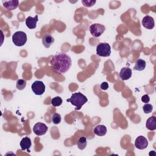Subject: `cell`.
I'll use <instances>...</instances> for the list:
<instances>
[{
    "label": "cell",
    "instance_id": "1",
    "mask_svg": "<svg viewBox=\"0 0 156 156\" xmlns=\"http://www.w3.org/2000/svg\"><path fill=\"white\" fill-rule=\"evenodd\" d=\"M71 57L64 53H58L52 56L50 60L51 68L60 74L66 73L71 66Z\"/></svg>",
    "mask_w": 156,
    "mask_h": 156
},
{
    "label": "cell",
    "instance_id": "2",
    "mask_svg": "<svg viewBox=\"0 0 156 156\" xmlns=\"http://www.w3.org/2000/svg\"><path fill=\"white\" fill-rule=\"evenodd\" d=\"M67 102H71V104L76 107L75 108V110H79L81 109L83 105H84L87 101V98L82 94L81 93H73L71 98L66 99Z\"/></svg>",
    "mask_w": 156,
    "mask_h": 156
},
{
    "label": "cell",
    "instance_id": "3",
    "mask_svg": "<svg viewBox=\"0 0 156 156\" xmlns=\"http://www.w3.org/2000/svg\"><path fill=\"white\" fill-rule=\"evenodd\" d=\"M12 41L16 46H23L27 41L26 34L23 31H16L12 35Z\"/></svg>",
    "mask_w": 156,
    "mask_h": 156
},
{
    "label": "cell",
    "instance_id": "4",
    "mask_svg": "<svg viewBox=\"0 0 156 156\" xmlns=\"http://www.w3.org/2000/svg\"><path fill=\"white\" fill-rule=\"evenodd\" d=\"M96 54L101 57H109L111 54V47L107 43H101L96 46Z\"/></svg>",
    "mask_w": 156,
    "mask_h": 156
},
{
    "label": "cell",
    "instance_id": "5",
    "mask_svg": "<svg viewBox=\"0 0 156 156\" xmlns=\"http://www.w3.org/2000/svg\"><path fill=\"white\" fill-rule=\"evenodd\" d=\"M105 30V26L99 23H94L90 26V34L94 37H100L104 32Z\"/></svg>",
    "mask_w": 156,
    "mask_h": 156
},
{
    "label": "cell",
    "instance_id": "6",
    "mask_svg": "<svg viewBox=\"0 0 156 156\" xmlns=\"http://www.w3.org/2000/svg\"><path fill=\"white\" fill-rule=\"evenodd\" d=\"M32 90L36 95H42L45 91V85L44 83L40 80H35L31 86Z\"/></svg>",
    "mask_w": 156,
    "mask_h": 156
},
{
    "label": "cell",
    "instance_id": "7",
    "mask_svg": "<svg viewBox=\"0 0 156 156\" xmlns=\"http://www.w3.org/2000/svg\"><path fill=\"white\" fill-rule=\"evenodd\" d=\"M47 126L42 122H37L33 127V132L37 136L44 135L48 131Z\"/></svg>",
    "mask_w": 156,
    "mask_h": 156
},
{
    "label": "cell",
    "instance_id": "8",
    "mask_svg": "<svg viewBox=\"0 0 156 156\" xmlns=\"http://www.w3.org/2000/svg\"><path fill=\"white\" fill-rule=\"evenodd\" d=\"M148 146L147 140L143 136L140 135L138 136L135 141V146L136 148L143 150L146 149Z\"/></svg>",
    "mask_w": 156,
    "mask_h": 156
},
{
    "label": "cell",
    "instance_id": "9",
    "mask_svg": "<svg viewBox=\"0 0 156 156\" xmlns=\"http://www.w3.org/2000/svg\"><path fill=\"white\" fill-rule=\"evenodd\" d=\"M142 25L147 29H152L154 27L155 23L154 18L149 15L145 16L142 20Z\"/></svg>",
    "mask_w": 156,
    "mask_h": 156
},
{
    "label": "cell",
    "instance_id": "10",
    "mask_svg": "<svg viewBox=\"0 0 156 156\" xmlns=\"http://www.w3.org/2000/svg\"><path fill=\"white\" fill-rule=\"evenodd\" d=\"M132 74V69L128 67L122 68L119 72V78L122 80H126L129 79Z\"/></svg>",
    "mask_w": 156,
    "mask_h": 156
},
{
    "label": "cell",
    "instance_id": "11",
    "mask_svg": "<svg viewBox=\"0 0 156 156\" xmlns=\"http://www.w3.org/2000/svg\"><path fill=\"white\" fill-rule=\"evenodd\" d=\"M38 21V15H36L35 16V17H32L30 16H28L26 19V26L30 29H35L37 26V23Z\"/></svg>",
    "mask_w": 156,
    "mask_h": 156
},
{
    "label": "cell",
    "instance_id": "12",
    "mask_svg": "<svg viewBox=\"0 0 156 156\" xmlns=\"http://www.w3.org/2000/svg\"><path fill=\"white\" fill-rule=\"evenodd\" d=\"M32 146V143H31V140L30 138L26 136L23 138L21 141H20V147L22 151H25L27 150L28 152H30L29 148Z\"/></svg>",
    "mask_w": 156,
    "mask_h": 156
},
{
    "label": "cell",
    "instance_id": "13",
    "mask_svg": "<svg viewBox=\"0 0 156 156\" xmlns=\"http://www.w3.org/2000/svg\"><path fill=\"white\" fill-rule=\"evenodd\" d=\"M3 6L9 10H13L16 9L19 5V1L17 0L10 1H2Z\"/></svg>",
    "mask_w": 156,
    "mask_h": 156
},
{
    "label": "cell",
    "instance_id": "14",
    "mask_svg": "<svg viewBox=\"0 0 156 156\" xmlns=\"http://www.w3.org/2000/svg\"><path fill=\"white\" fill-rule=\"evenodd\" d=\"M54 38L51 34H46L42 38V43L46 48H49L54 43Z\"/></svg>",
    "mask_w": 156,
    "mask_h": 156
},
{
    "label": "cell",
    "instance_id": "15",
    "mask_svg": "<svg viewBox=\"0 0 156 156\" xmlns=\"http://www.w3.org/2000/svg\"><path fill=\"white\" fill-rule=\"evenodd\" d=\"M146 127L149 130H154L156 129V117L155 116H151L147 119Z\"/></svg>",
    "mask_w": 156,
    "mask_h": 156
},
{
    "label": "cell",
    "instance_id": "16",
    "mask_svg": "<svg viewBox=\"0 0 156 156\" xmlns=\"http://www.w3.org/2000/svg\"><path fill=\"white\" fill-rule=\"evenodd\" d=\"M94 133L98 136H104L107 133V128L104 125H98L93 129Z\"/></svg>",
    "mask_w": 156,
    "mask_h": 156
},
{
    "label": "cell",
    "instance_id": "17",
    "mask_svg": "<svg viewBox=\"0 0 156 156\" xmlns=\"http://www.w3.org/2000/svg\"><path fill=\"white\" fill-rule=\"evenodd\" d=\"M146 62L143 59H138L135 62V65L133 68L134 70L136 71H143L146 68Z\"/></svg>",
    "mask_w": 156,
    "mask_h": 156
},
{
    "label": "cell",
    "instance_id": "18",
    "mask_svg": "<svg viewBox=\"0 0 156 156\" xmlns=\"http://www.w3.org/2000/svg\"><path fill=\"white\" fill-rule=\"evenodd\" d=\"M87 144V138L85 136L80 137L77 143V146L78 148L80 150H83Z\"/></svg>",
    "mask_w": 156,
    "mask_h": 156
},
{
    "label": "cell",
    "instance_id": "19",
    "mask_svg": "<svg viewBox=\"0 0 156 156\" xmlns=\"http://www.w3.org/2000/svg\"><path fill=\"white\" fill-rule=\"evenodd\" d=\"M63 102L62 98L60 96H56L51 99V104L54 107L60 106Z\"/></svg>",
    "mask_w": 156,
    "mask_h": 156
},
{
    "label": "cell",
    "instance_id": "20",
    "mask_svg": "<svg viewBox=\"0 0 156 156\" xmlns=\"http://www.w3.org/2000/svg\"><path fill=\"white\" fill-rule=\"evenodd\" d=\"M16 88L19 90H23L26 86V80L24 79H18L16 81Z\"/></svg>",
    "mask_w": 156,
    "mask_h": 156
},
{
    "label": "cell",
    "instance_id": "21",
    "mask_svg": "<svg viewBox=\"0 0 156 156\" xmlns=\"http://www.w3.org/2000/svg\"><path fill=\"white\" fill-rule=\"evenodd\" d=\"M52 121L54 124H58L61 122V116L59 113H54L52 115Z\"/></svg>",
    "mask_w": 156,
    "mask_h": 156
},
{
    "label": "cell",
    "instance_id": "22",
    "mask_svg": "<svg viewBox=\"0 0 156 156\" xmlns=\"http://www.w3.org/2000/svg\"><path fill=\"white\" fill-rule=\"evenodd\" d=\"M143 110L144 113H150L153 110V106L150 104L146 103L143 106Z\"/></svg>",
    "mask_w": 156,
    "mask_h": 156
},
{
    "label": "cell",
    "instance_id": "23",
    "mask_svg": "<svg viewBox=\"0 0 156 156\" xmlns=\"http://www.w3.org/2000/svg\"><path fill=\"white\" fill-rule=\"evenodd\" d=\"M82 3L83 4V5L86 7H90L93 6L95 3H96V1H91V0H82Z\"/></svg>",
    "mask_w": 156,
    "mask_h": 156
},
{
    "label": "cell",
    "instance_id": "24",
    "mask_svg": "<svg viewBox=\"0 0 156 156\" xmlns=\"http://www.w3.org/2000/svg\"><path fill=\"white\" fill-rule=\"evenodd\" d=\"M141 101H142L143 102H144V103H145V104L149 102V101H150V98H149V95H148V94H144V95H143V96L141 97Z\"/></svg>",
    "mask_w": 156,
    "mask_h": 156
},
{
    "label": "cell",
    "instance_id": "25",
    "mask_svg": "<svg viewBox=\"0 0 156 156\" xmlns=\"http://www.w3.org/2000/svg\"><path fill=\"white\" fill-rule=\"evenodd\" d=\"M100 88L103 90H106L108 88V83L107 82H104L101 84Z\"/></svg>",
    "mask_w": 156,
    "mask_h": 156
},
{
    "label": "cell",
    "instance_id": "26",
    "mask_svg": "<svg viewBox=\"0 0 156 156\" xmlns=\"http://www.w3.org/2000/svg\"><path fill=\"white\" fill-rule=\"evenodd\" d=\"M149 155H155V151H151V152H149Z\"/></svg>",
    "mask_w": 156,
    "mask_h": 156
}]
</instances>
